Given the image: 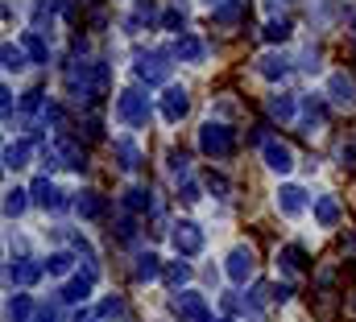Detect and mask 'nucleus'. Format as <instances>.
<instances>
[{"label":"nucleus","instance_id":"obj_1","mask_svg":"<svg viewBox=\"0 0 356 322\" xmlns=\"http://www.w3.org/2000/svg\"><path fill=\"white\" fill-rule=\"evenodd\" d=\"M116 124H124V128H145L149 124V99H145V91H137V87H129V91H120L116 95Z\"/></svg>","mask_w":356,"mask_h":322},{"label":"nucleus","instance_id":"obj_2","mask_svg":"<svg viewBox=\"0 0 356 322\" xmlns=\"http://www.w3.org/2000/svg\"><path fill=\"white\" fill-rule=\"evenodd\" d=\"M199 149H203L211 161L232 158V149H236V133H232L228 124H220V120H207V124L199 128Z\"/></svg>","mask_w":356,"mask_h":322},{"label":"nucleus","instance_id":"obj_3","mask_svg":"<svg viewBox=\"0 0 356 322\" xmlns=\"http://www.w3.org/2000/svg\"><path fill=\"white\" fill-rule=\"evenodd\" d=\"M273 203H277V215H286V219H302L315 203H311V194L302 190V186H294V182H286V186H277V194H273Z\"/></svg>","mask_w":356,"mask_h":322},{"label":"nucleus","instance_id":"obj_4","mask_svg":"<svg viewBox=\"0 0 356 322\" xmlns=\"http://www.w3.org/2000/svg\"><path fill=\"white\" fill-rule=\"evenodd\" d=\"M224 273H228L232 285H249L253 273H257V256H253V248H249V244H236V248L228 252V260H224Z\"/></svg>","mask_w":356,"mask_h":322},{"label":"nucleus","instance_id":"obj_5","mask_svg":"<svg viewBox=\"0 0 356 322\" xmlns=\"http://www.w3.org/2000/svg\"><path fill=\"white\" fill-rule=\"evenodd\" d=\"M170 310H175L178 319H186V322H211L207 298L195 294V289H175V294H170Z\"/></svg>","mask_w":356,"mask_h":322},{"label":"nucleus","instance_id":"obj_6","mask_svg":"<svg viewBox=\"0 0 356 322\" xmlns=\"http://www.w3.org/2000/svg\"><path fill=\"white\" fill-rule=\"evenodd\" d=\"M170 244H175L178 256H199L207 240H203V228H199L195 219H178L175 232H170Z\"/></svg>","mask_w":356,"mask_h":322},{"label":"nucleus","instance_id":"obj_7","mask_svg":"<svg viewBox=\"0 0 356 322\" xmlns=\"http://www.w3.org/2000/svg\"><path fill=\"white\" fill-rule=\"evenodd\" d=\"M327 103H336V108H353L356 103V79L348 71H332L327 75Z\"/></svg>","mask_w":356,"mask_h":322},{"label":"nucleus","instance_id":"obj_8","mask_svg":"<svg viewBox=\"0 0 356 322\" xmlns=\"http://www.w3.org/2000/svg\"><path fill=\"white\" fill-rule=\"evenodd\" d=\"M261 158L273 173H290L294 169V149L286 145V141H277V137H266L261 141Z\"/></svg>","mask_w":356,"mask_h":322},{"label":"nucleus","instance_id":"obj_9","mask_svg":"<svg viewBox=\"0 0 356 322\" xmlns=\"http://www.w3.org/2000/svg\"><path fill=\"white\" fill-rule=\"evenodd\" d=\"M91 285H95V264H88L83 273H75V277L63 285V294H58V298H63L67 306H79V302H88V298H91Z\"/></svg>","mask_w":356,"mask_h":322},{"label":"nucleus","instance_id":"obj_10","mask_svg":"<svg viewBox=\"0 0 356 322\" xmlns=\"http://www.w3.org/2000/svg\"><path fill=\"white\" fill-rule=\"evenodd\" d=\"M133 75L141 83H166L170 62H166V54H141V58L133 62Z\"/></svg>","mask_w":356,"mask_h":322},{"label":"nucleus","instance_id":"obj_11","mask_svg":"<svg viewBox=\"0 0 356 322\" xmlns=\"http://www.w3.org/2000/svg\"><path fill=\"white\" fill-rule=\"evenodd\" d=\"M186 112H191L186 87H166V91H162V120H166V124H178Z\"/></svg>","mask_w":356,"mask_h":322},{"label":"nucleus","instance_id":"obj_12","mask_svg":"<svg viewBox=\"0 0 356 322\" xmlns=\"http://www.w3.org/2000/svg\"><path fill=\"white\" fill-rule=\"evenodd\" d=\"M298 112H302V133H319V128L327 124V103H323L319 95H302Z\"/></svg>","mask_w":356,"mask_h":322},{"label":"nucleus","instance_id":"obj_13","mask_svg":"<svg viewBox=\"0 0 356 322\" xmlns=\"http://www.w3.org/2000/svg\"><path fill=\"white\" fill-rule=\"evenodd\" d=\"M42 269H46V264H38V260H8V264H4V281H8V285H33V281L42 277Z\"/></svg>","mask_w":356,"mask_h":322},{"label":"nucleus","instance_id":"obj_14","mask_svg":"<svg viewBox=\"0 0 356 322\" xmlns=\"http://www.w3.org/2000/svg\"><path fill=\"white\" fill-rule=\"evenodd\" d=\"M269 116L277 120V124H294L298 120V99L290 95V91H277V95H269Z\"/></svg>","mask_w":356,"mask_h":322},{"label":"nucleus","instance_id":"obj_15","mask_svg":"<svg viewBox=\"0 0 356 322\" xmlns=\"http://www.w3.org/2000/svg\"><path fill=\"white\" fill-rule=\"evenodd\" d=\"M175 58L178 62H191V67H199V62H207V46L195 37V33H182L175 42Z\"/></svg>","mask_w":356,"mask_h":322},{"label":"nucleus","instance_id":"obj_16","mask_svg":"<svg viewBox=\"0 0 356 322\" xmlns=\"http://www.w3.org/2000/svg\"><path fill=\"white\" fill-rule=\"evenodd\" d=\"M311 215H315V223H319V228H336L344 211H340V198H336V194H319V198H315V207H311Z\"/></svg>","mask_w":356,"mask_h":322},{"label":"nucleus","instance_id":"obj_17","mask_svg":"<svg viewBox=\"0 0 356 322\" xmlns=\"http://www.w3.org/2000/svg\"><path fill=\"white\" fill-rule=\"evenodd\" d=\"M257 75H261V79H269V83H282L286 75H290V58L269 50V54H261V58H257Z\"/></svg>","mask_w":356,"mask_h":322},{"label":"nucleus","instance_id":"obj_18","mask_svg":"<svg viewBox=\"0 0 356 322\" xmlns=\"http://www.w3.org/2000/svg\"><path fill=\"white\" fill-rule=\"evenodd\" d=\"M158 4L154 0H133V12L124 17V33H141V25H154Z\"/></svg>","mask_w":356,"mask_h":322},{"label":"nucleus","instance_id":"obj_19","mask_svg":"<svg viewBox=\"0 0 356 322\" xmlns=\"http://www.w3.org/2000/svg\"><path fill=\"white\" fill-rule=\"evenodd\" d=\"M112 153H116V165H120V169H129V173L141 165V149H137V141H133V137H116V141H112Z\"/></svg>","mask_w":356,"mask_h":322},{"label":"nucleus","instance_id":"obj_20","mask_svg":"<svg viewBox=\"0 0 356 322\" xmlns=\"http://www.w3.org/2000/svg\"><path fill=\"white\" fill-rule=\"evenodd\" d=\"M75 211H79V219H99L108 211V203H104L99 190H79L75 194Z\"/></svg>","mask_w":356,"mask_h":322},{"label":"nucleus","instance_id":"obj_21","mask_svg":"<svg viewBox=\"0 0 356 322\" xmlns=\"http://www.w3.org/2000/svg\"><path fill=\"white\" fill-rule=\"evenodd\" d=\"M29 194H33V203H38V207H50V211H54V207H63V203H67V198H63V194H58V186H54V182H50V178H46V173H42V178H38V182H33V190H29Z\"/></svg>","mask_w":356,"mask_h":322},{"label":"nucleus","instance_id":"obj_22","mask_svg":"<svg viewBox=\"0 0 356 322\" xmlns=\"http://www.w3.org/2000/svg\"><path fill=\"white\" fill-rule=\"evenodd\" d=\"M124 211H129V215L154 211V190H149V186H129V190H124Z\"/></svg>","mask_w":356,"mask_h":322},{"label":"nucleus","instance_id":"obj_23","mask_svg":"<svg viewBox=\"0 0 356 322\" xmlns=\"http://www.w3.org/2000/svg\"><path fill=\"white\" fill-rule=\"evenodd\" d=\"M21 46H25V54H29V62H50V46H46V37L38 33V29H29L25 37H21Z\"/></svg>","mask_w":356,"mask_h":322},{"label":"nucleus","instance_id":"obj_24","mask_svg":"<svg viewBox=\"0 0 356 322\" xmlns=\"http://www.w3.org/2000/svg\"><path fill=\"white\" fill-rule=\"evenodd\" d=\"M158 277H162L158 256H154V252H141V256H137V264H133V281H141V285H145V281H158Z\"/></svg>","mask_w":356,"mask_h":322},{"label":"nucleus","instance_id":"obj_25","mask_svg":"<svg viewBox=\"0 0 356 322\" xmlns=\"http://www.w3.org/2000/svg\"><path fill=\"white\" fill-rule=\"evenodd\" d=\"M0 58H4V71H8V75H21V71L29 67V54H25V46H13V42H4Z\"/></svg>","mask_w":356,"mask_h":322},{"label":"nucleus","instance_id":"obj_26","mask_svg":"<svg viewBox=\"0 0 356 322\" xmlns=\"http://www.w3.org/2000/svg\"><path fill=\"white\" fill-rule=\"evenodd\" d=\"M277 264H282V273H286V277H298V273H302V264H307V256H302V248L286 244V248L277 252Z\"/></svg>","mask_w":356,"mask_h":322},{"label":"nucleus","instance_id":"obj_27","mask_svg":"<svg viewBox=\"0 0 356 322\" xmlns=\"http://www.w3.org/2000/svg\"><path fill=\"white\" fill-rule=\"evenodd\" d=\"M54 153L63 158V165H71V169H83V165H88V158H83V149H79V145H75L71 137H63V141L54 145Z\"/></svg>","mask_w":356,"mask_h":322},{"label":"nucleus","instance_id":"obj_28","mask_svg":"<svg viewBox=\"0 0 356 322\" xmlns=\"http://www.w3.org/2000/svg\"><path fill=\"white\" fill-rule=\"evenodd\" d=\"M4 314H8V322H29V319H33V298H25V294H13Z\"/></svg>","mask_w":356,"mask_h":322},{"label":"nucleus","instance_id":"obj_29","mask_svg":"<svg viewBox=\"0 0 356 322\" xmlns=\"http://www.w3.org/2000/svg\"><path fill=\"white\" fill-rule=\"evenodd\" d=\"M29 153H33L29 141H13V145L4 149V169H21V165H29Z\"/></svg>","mask_w":356,"mask_h":322},{"label":"nucleus","instance_id":"obj_30","mask_svg":"<svg viewBox=\"0 0 356 322\" xmlns=\"http://www.w3.org/2000/svg\"><path fill=\"white\" fill-rule=\"evenodd\" d=\"M162 281H166L170 289H182V285L191 281V264H186V260H170V264L162 269Z\"/></svg>","mask_w":356,"mask_h":322},{"label":"nucleus","instance_id":"obj_31","mask_svg":"<svg viewBox=\"0 0 356 322\" xmlns=\"http://www.w3.org/2000/svg\"><path fill=\"white\" fill-rule=\"evenodd\" d=\"M261 37H266L269 46H282V42L290 37V21H286V17H269L266 29H261Z\"/></svg>","mask_w":356,"mask_h":322},{"label":"nucleus","instance_id":"obj_32","mask_svg":"<svg viewBox=\"0 0 356 322\" xmlns=\"http://www.w3.org/2000/svg\"><path fill=\"white\" fill-rule=\"evenodd\" d=\"M71 269H75V252H50L46 256V273L50 277H67Z\"/></svg>","mask_w":356,"mask_h":322},{"label":"nucleus","instance_id":"obj_33","mask_svg":"<svg viewBox=\"0 0 356 322\" xmlns=\"http://www.w3.org/2000/svg\"><path fill=\"white\" fill-rule=\"evenodd\" d=\"M25 207H29V190H21V186H13V190L4 194V215H8V219H17V215H21Z\"/></svg>","mask_w":356,"mask_h":322},{"label":"nucleus","instance_id":"obj_34","mask_svg":"<svg viewBox=\"0 0 356 322\" xmlns=\"http://www.w3.org/2000/svg\"><path fill=\"white\" fill-rule=\"evenodd\" d=\"M241 12H245V8H241V0H224L220 8H211V21H216V25H232Z\"/></svg>","mask_w":356,"mask_h":322},{"label":"nucleus","instance_id":"obj_35","mask_svg":"<svg viewBox=\"0 0 356 322\" xmlns=\"http://www.w3.org/2000/svg\"><path fill=\"white\" fill-rule=\"evenodd\" d=\"M166 169H170V178H182V182H186V173H191V158H186V153H170V158H166Z\"/></svg>","mask_w":356,"mask_h":322},{"label":"nucleus","instance_id":"obj_36","mask_svg":"<svg viewBox=\"0 0 356 322\" xmlns=\"http://www.w3.org/2000/svg\"><path fill=\"white\" fill-rule=\"evenodd\" d=\"M99 319H124V298H116V294L104 298L99 302Z\"/></svg>","mask_w":356,"mask_h":322},{"label":"nucleus","instance_id":"obj_37","mask_svg":"<svg viewBox=\"0 0 356 322\" xmlns=\"http://www.w3.org/2000/svg\"><path fill=\"white\" fill-rule=\"evenodd\" d=\"M162 29H170V33L182 29V8H166V12H162Z\"/></svg>","mask_w":356,"mask_h":322},{"label":"nucleus","instance_id":"obj_38","mask_svg":"<svg viewBox=\"0 0 356 322\" xmlns=\"http://www.w3.org/2000/svg\"><path fill=\"white\" fill-rule=\"evenodd\" d=\"M116 240L133 244L137 240V223H133V219H120V223H116Z\"/></svg>","mask_w":356,"mask_h":322},{"label":"nucleus","instance_id":"obj_39","mask_svg":"<svg viewBox=\"0 0 356 322\" xmlns=\"http://www.w3.org/2000/svg\"><path fill=\"white\" fill-rule=\"evenodd\" d=\"M207 190H216V198H228V178H220V173H207Z\"/></svg>","mask_w":356,"mask_h":322},{"label":"nucleus","instance_id":"obj_40","mask_svg":"<svg viewBox=\"0 0 356 322\" xmlns=\"http://www.w3.org/2000/svg\"><path fill=\"white\" fill-rule=\"evenodd\" d=\"M286 4H290V0H261L266 17H277V12H286Z\"/></svg>","mask_w":356,"mask_h":322},{"label":"nucleus","instance_id":"obj_41","mask_svg":"<svg viewBox=\"0 0 356 322\" xmlns=\"http://www.w3.org/2000/svg\"><path fill=\"white\" fill-rule=\"evenodd\" d=\"M182 198H186V203H199V186H195V182H191V178H186V182H182Z\"/></svg>","mask_w":356,"mask_h":322},{"label":"nucleus","instance_id":"obj_42","mask_svg":"<svg viewBox=\"0 0 356 322\" xmlns=\"http://www.w3.org/2000/svg\"><path fill=\"white\" fill-rule=\"evenodd\" d=\"M290 294H294L290 285H273V302H290Z\"/></svg>","mask_w":356,"mask_h":322},{"label":"nucleus","instance_id":"obj_43","mask_svg":"<svg viewBox=\"0 0 356 322\" xmlns=\"http://www.w3.org/2000/svg\"><path fill=\"white\" fill-rule=\"evenodd\" d=\"M0 95H4V99H0V103H4V120H8V116H13V91H8V87H4V91H0Z\"/></svg>","mask_w":356,"mask_h":322},{"label":"nucleus","instance_id":"obj_44","mask_svg":"<svg viewBox=\"0 0 356 322\" xmlns=\"http://www.w3.org/2000/svg\"><path fill=\"white\" fill-rule=\"evenodd\" d=\"M203 4H207V8H220V4H224V0H203Z\"/></svg>","mask_w":356,"mask_h":322},{"label":"nucleus","instance_id":"obj_45","mask_svg":"<svg viewBox=\"0 0 356 322\" xmlns=\"http://www.w3.org/2000/svg\"><path fill=\"white\" fill-rule=\"evenodd\" d=\"M216 322H228V319H216Z\"/></svg>","mask_w":356,"mask_h":322},{"label":"nucleus","instance_id":"obj_46","mask_svg":"<svg viewBox=\"0 0 356 322\" xmlns=\"http://www.w3.org/2000/svg\"><path fill=\"white\" fill-rule=\"evenodd\" d=\"M353 310H356V298H353Z\"/></svg>","mask_w":356,"mask_h":322},{"label":"nucleus","instance_id":"obj_47","mask_svg":"<svg viewBox=\"0 0 356 322\" xmlns=\"http://www.w3.org/2000/svg\"><path fill=\"white\" fill-rule=\"evenodd\" d=\"M88 4H95V0H88Z\"/></svg>","mask_w":356,"mask_h":322}]
</instances>
